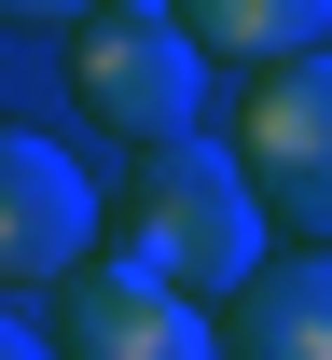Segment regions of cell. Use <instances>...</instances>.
<instances>
[{
	"label": "cell",
	"instance_id": "1",
	"mask_svg": "<svg viewBox=\"0 0 332 360\" xmlns=\"http://www.w3.org/2000/svg\"><path fill=\"white\" fill-rule=\"evenodd\" d=\"M263 194H249L236 153H208V139H166V153H139L125 167V194H111V250L139 277H166V291H194V305H236L249 277L277 264L263 250Z\"/></svg>",
	"mask_w": 332,
	"mask_h": 360
},
{
	"label": "cell",
	"instance_id": "2",
	"mask_svg": "<svg viewBox=\"0 0 332 360\" xmlns=\"http://www.w3.org/2000/svg\"><path fill=\"white\" fill-rule=\"evenodd\" d=\"M194 56H208V42H194L166 0H111V14H84V28H69V97H84V125L166 153V139H194V111H208Z\"/></svg>",
	"mask_w": 332,
	"mask_h": 360
},
{
	"label": "cell",
	"instance_id": "3",
	"mask_svg": "<svg viewBox=\"0 0 332 360\" xmlns=\"http://www.w3.org/2000/svg\"><path fill=\"white\" fill-rule=\"evenodd\" d=\"M236 167H249V194H263L305 250H332V56L249 70V97H236Z\"/></svg>",
	"mask_w": 332,
	"mask_h": 360
},
{
	"label": "cell",
	"instance_id": "4",
	"mask_svg": "<svg viewBox=\"0 0 332 360\" xmlns=\"http://www.w3.org/2000/svg\"><path fill=\"white\" fill-rule=\"evenodd\" d=\"M111 250V194H84V167L55 139H0V277L14 305H42Z\"/></svg>",
	"mask_w": 332,
	"mask_h": 360
},
{
	"label": "cell",
	"instance_id": "5",
	"mask_svg": "<svg viewBox=\"0 0 332 360\" xmlns=\"http://www.w3.org/2000/svg\"><path fill=\"white\" fill-rule=\"evenodd\" d=\"M42 319H55L69 360H222V319L194 305V291H166V277H139L125 250H97Z\"/></svg>",
	"mask_w": 332,
	"mask_h": 360
},
{
	"label": "cell",
	"instance_id": "6",
	"mask_svg": "<svg viewBox=\"0 0 332 360\" xmlns=\"http://www.w3.org/2000/svg\"><path fill=\"white\" fill-rule=\"evenodd\" d=\"M222 360H332V250H277L222 305Z\"/></svg>",
	"mask_w": 332,
	"mask_h": 360
},
{
	"label": "cell",
	"instance_id": "7",
	"mask_svg": "<svg viewBox=\"0 0 332 360\" xmlns=\"http://www.w3.org/2000/svg\"><path fill=\"white\" fill-rule=\"evenodd\" d=\"M208 56H236V70H291V56H332V0H166Z\"/></svg>",
	"mask_w": 332,
	"mask_h": 360
},
{
	"label": "cell",
	"instance_id": "8",
	"mask_svg": "<svg viewBox=\"0 0 332 360\" xmlns=\"http://www.w3.org/2000/svg\"><path fill=\"white\" fill-rule=\"evenodd\" d=\"M0 360H69V347H55V319H42V305H14V319H0Z\"/></svg>",
	"mask_w": 332,
	"mask_h": 360
},
{
	"label": "cell",
	"instance_id": "9",
	"mask_svg": "<svg viewBox=\"0 0 332 360\" xmlns=\"http://www.w3.org/2000/svg\"><path fill=\"white\" fill-rule=\"evenodd\" d=\"M28 28H84V14H111V0H14Z\"/></svg>",
	"mask_w": 332,
	"mask_h": 360
}]
</instances>
